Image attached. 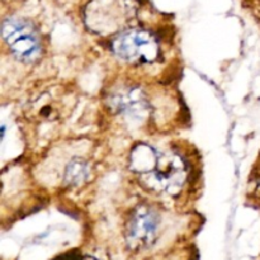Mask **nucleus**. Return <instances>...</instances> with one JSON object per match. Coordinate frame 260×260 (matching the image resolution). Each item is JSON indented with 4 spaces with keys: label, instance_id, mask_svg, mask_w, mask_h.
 <instances>
[{
    "label": "nucleus",
    "instance_id": "7ed1b4c3",
    "mask_svg": "<svg viewBox=\"0 0 260 260\" xmlns=\"http://www.w3.org/2000/svg\"><path fill=\"white\" fill-rule=\"evenodd\" d=\"M185 177L187 167L184 160L174 152H159L151 172L142 175L147 187L159 192H168L170 194L182 188Z\"/></svg>",
    "mask_w": 260,
    "mask_h": 260
},
{
    "label": "nucleus",
    "instance_id": "423d86ee",
    "mask_svg": "<svg viewBox=\"0 0 260 260\" xmlns=\"http://www.w3.org/2000/svg\"><path fill=\"white\" fill-rule=\"evenodd\" d=\"M113 103L116 104L117 109H119L122 113L128 114L131 117H144V114L147 111L146 101L142 98L139 90H129L126 93L118 94L113 99Z\"/></svg>",
    "mask_w": 260,
    "mask_h": 260
},
{
    "label": "nucleus",
    "instance_id": "20e7f679",
    "mask_svg": "<svg viewBox=\"0 0 260 260\" xmlns=\"http://www.w3.org/2000/svg\"><path fill=\"white\" fill-rule=\"evenodd\" d=\"M132 14L127 0H94L86 8V22L96 32H113Z\"/></svg>",
    "mask_w": 260,
    "mask_h": 260
},
{
    "label": "nucleus",
    "instance_id": "6e6552de",
    "mask_svg": "<svg viewBox=\"0 0 260 260\" xmlns=\"http://www.w3.org/2000/svg\"><path fill=\"white\" fill-rule=\"evenodd\" d=\"M89 177V167L84 160L74 159L65 170V183L71 187L80 185Z\"/></svg>",
    "mask_w": 260,
    "mask_h": 260
},
{
    "label": "nucleus",
    "instance_id": "f257e3e1",
    "mask_svg": "<svg viewBox=\"0 0 260 260\" xmlns=\"http://www.w3.org/2000/svg\"><path fill=\"white\" fill-rule=\"evenodd\" d=\"M2 36L17 60L33 63L41 56L40 35L29 20L18 17L7 18L2 24Z\"/></svg>",
    "mask_w": 260,
    "mask_h": 260
},
{
    "label": "nucleus",
    "instance_id": "f03ea898",
    "mask_svg": "<svg viewBox=\"0 0 260 260\" xmlns=\"http://www.w3.org/2000/svg\"><path fill=\"white\" fill-rule=\"evenodd\" d=\"M114 55L131 63H151L159 56V43L152 33L145 29L123 30L112 42Z\"/></svg>",
    "mask_w": 260,
    "mask_h": 260
},
{
    "label": "nucleus",
    "instance_id": "0eeeda50",
    "mask_svg": "<svg viewBox=\"0 0 260 260\" xmlns=\"http://www.w3.org/2000/svg\"><path fill=\"white\" fill-rule=\"evenodd\" d=\"M159 151L147 145H140L131 154V169L141 175L149 174L156 162Z\"/></svg>",
    "mask_w": 260,
    "mask_h": 260
},
{
    "label": "nucleus",
    "instance_id": "39448f33",
    "mask_svg": "<svg viewBox=\"0 0 260 260\" xmlns=\"http://www.w3.org/2000/svg\"><path fill=\"white\" fill-rule=\"evenodd\" d=\"M159 230L156 212L146 206L136 208L126 228V243L132 250L149 248L155 241Z\"/></svg>",
    "mask_w": 260,
    "mask_h": 260
}]
</instances>
